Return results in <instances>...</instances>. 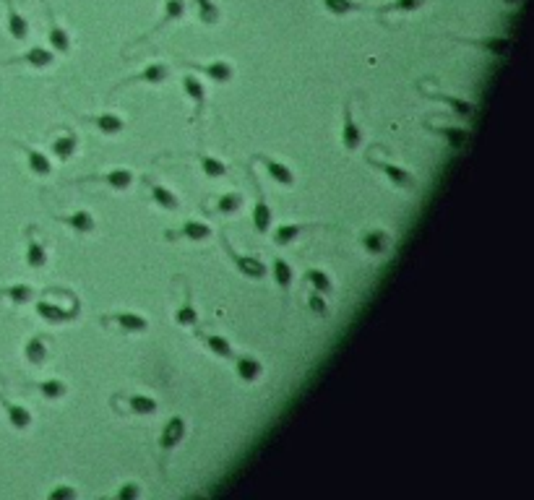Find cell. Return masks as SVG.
Returning a JSON list of instances; mask_svg holds the SVG:
<instances>
[{
    "label": "cell",
    "mask_w": 534,
    "mask_h": 500,
    "mask_svg": "<svg viewBox=\"0 0 534 500\" xmlns=\"http://www.w3.org/2000/svg\"><path fill=\"white\" fill-rule=\"evenodd\" d=\"M219 242H222V250L227 253V258L232 261V266L237 268V274H242L245 279H253V282H261V279L268 274V268H266V263H263V261L256 258V256H245V253H237V250L232 248V242L227 240L225 232L219 234Z\"/></svg>",
    "instance_id": "cell-1"
},
{
    "label": "cell",
    "mask_w": 534,
    "mask_h": 500,
    "mask_svg": "<svg viewBox=\"0 0 534 500\" xmlns=\"http://www.w3.org/2000/svg\"><path fill=\"white\" fill-rule=\"evenodd\" d=\"M367 165L376 167L381 175L388 177L396 188H401V191H415V188H417V177L412 175L407 167L393 165V162H388V159L381 157L378 151H370V154H367Z\"/></svg>",
    "instance_id": "cell-2"
},
{
    "label": "cell",
    "mask_w": 534,
    "mask_h": 500,
    "mask_svg": "<svg viewBox=\"0 0 534 500\" xmlns=\"http://www.w3.org/2000/svg\"><path fill=\"white\" fill-rule=\"evenodd\" d=\"M34 313L42 318V321H47V323L58 326V323H68V321H76V318L81 316V305H78V302H71L66 308V305L44 297V300L34 302Z\"/></svg>",
    "instance_id": "cell-3"
},
{
    "label": "cell",
    "mask_w": 534,
    "mask_h": 500,
    "mask_svg": "<svg viewBox=\"0 0 534 500\" xmlns=\"http://www.w3.org/2000/svg\"><path fill=\"white\" fill-rule=\"evenodd\" d=\"M76 183H97V185L109 188V191H128V188H134V183H136V172L134 169H128V167H112V169H107V172L78 177Z\"/></svg>",
    "instance_id": "cell-4"
},
{
    "label": "cell",
    "mask_w": 534,
    "mask_h": 500,
    "mask_svg": "<svg viewBox=\"0 0 534 500\" xmlns=\"http://www.w3.org/2000/svg\"><path fill=\"white\" fill-rule=\"evenodd\" d=\"M170 76V66L167 63H146V66L138 71V73L134 76H126V78H120V81L115 83V89L112 92H117V89H126V86H131V83H146V86H159V83H165Z\"/></svg>",
    "instance_id": "cell-5"
},
{
    "label": "cell",
    "mask_w": 534,
    "mask_h": 500,
    "mask_svg": "<svg viewBox=\"0 0 534 500\" xmlns=\"http://www.w3.org/2000/svg\"><path fill=\"white\" fill-rule=\"evenodd\" d=\"M185 68H191L201 78H209L211 83H230L235 78V68L227 60H211V63H196V60H183Z\"/></svg>",
    "instance_id": "cell-6"
},
{
    "label": "cell",
    "mask_w": 534,
    "mask_h": 500,
    "mask_svg": "<svg viewBox=\"0 0 534 500\" xmlns=\"http://www.w3.org/2000/svg\"><path fill=\"white\" fill-rule=\"evenodd\" d=\"M253 162L263 165L268 180H271L274 185H279V188H295V183H297V177H295L292 167L284 165V162H279V159L268 157V154H256V157H253Z\"/></svg>",
    "instance_id": "cell-7"
},
{
    "label": "cell",
    "mask_w": 534,
    "mask_h": 500,
    "mask_svg": "<svg viewBox=\"0 0 534 500\" xmlns=\"http://www.w3.org/2000/svg\"><path fill=\"white\" fill-rule=\"evenodd\" d=\"M105 326H115L117 331L123 333H146L149 331V321L141 316V313H134V310H117V313H109V316L102 318Z\"/></svg>",
    "instance_id": "cell-8"
},
{
    "label": "cell",
    "mask_w": 534,
    "mask_h": 500,
    "mask_svg": "<svg viewBox=\"0 0 534 500\" xmlns=\"http://www.w3.org/2000/svg\"><path fill=\"white\" fill-rule=\"evenodd\" d=\"M185 433H188V425H185L183 417L180 415L170 417L167 422H165V427H162V433H159V451H162V456L167 458L183 443Z\"/></svg>",
    "instance_id": "cell-9"
},
{
    "label": "cell",
    "mask_w": 534,
    "mask_h": 500,
    "mask_svg": "<svg viewBox=\"0 0 534 500\" xmlns=\"http://www.w3.org/2000/svg\"><path fill=\"white\" fill-rule=\"evenodd\" d=\"M310 230H328V225H321V222H292V225H279L276 230H268V232H271L274 245L287 248V245H292L300 234L310 232Z\"/></svg>",
    "instance_id": "cell-10"
},
{
    "label": "cell",
    "mask_w": 534,
    "mask_h": 500,
    "mask_svg": "<svg viewBox=\"0 0 534 500\" xmlns=\"http://www.w3.org/2000/svg\"><path fill=\"white\" fill-rule=\"evenodd\" d=\"M248 175H251L253 188H256V206H253V217H251L253 230H256L259 234H266L268 230H271V208H268V201H266V196H263V188H261L256 172L248 169Z\"/></svg>",
    "instance_id": "cell-11"
},
{
    "label": "cell",
    "mask_w": 534,
    "mask_h": 500,
    "mask_svg": "<svg viewBox=\"0 0 534 500\" xmlns=\"http://www.w3.org/2000/svg\"><path fill=\"white\" fill-rule=\"evenodd\" d=\"M55 222L68 227V230L76 234H92L94 230H97V219H94V214L86 211V208H76L71 214H58Z\"/></svg>",
    "instance_id": "cell-12"
},
{
    "label": "cell",
    "mask_w": 534,
    "mask_h": 500,
    "mask_svg": "<svg viewBox=\"0 0 534 500\" xmlns=\"http://www.w3.org/2000/svg\"><path fill=\"white\" fill-rule=\"evenodd\" d=\"M365 141L362 136V128L355 120V112H352V102L344 105V120H342V146L344 151H357Z\"/></svg>",
    "instance_id": "cell-13"
},
{
    "label": "cell",
    "mask_w": 534,
    "mask_h": 500,
    "mask_svg": "<svg viewBox=\"0 0 534 500\" xmlns=\"http://www.w3.org/2000/svg\"><path fill=\"white\" fill-rule=\"evenodd\" d=\"M44 11H47V21H50V29H47V42H50V50L55 52V55H68L71 52V47H73V40H71V34L66 32V26H60L58 21H55V16H52V8L44 3Z\"/></svg>",
    "instance_id": "cell-14"
},
{
    "label": "cell",
    "mask_w": 534,
    "mask_h": 500,
    "mask_svg": "<svg viewBox=\"0 0 534 500\" xmlns=\"http://www.w3.org/2000/svg\"><path fill=\"white\" fill-rule=\"evenodd\" d=\"M211 237V227L201 219H185L183 225L177 227L175 232H167V240H191V242H201Z\"/></svg>",
    "instance_id": "cell-15"
},
{
    "label": "cell",
    "mask_w": 534,
    "mask_h": 500,
    "mask_svg": "<svg viewBox=\"0 0 534 500\" xmlns=\"http://www.w3.org/2000/svg\"><path fill=\"white\" fill-rule=\"evenodd\" d=\"M235 373L240 378L242 383H256L261 375H263V362L253 355H235Z\"/></svg>",
    "instance_id": "cell-16"
},
{
    "label": "cell",
    "mask_w": 534,
    "mask_h": 500,
    "mask_svg": "<svg viewBox=\"0 0 534 500\" xmlns=\"http://www.w3.org/2000/svg\"><path fill=\"white\" fill-rule=\"evenodd\" d=\"M180 328H198V310H196V297L193 290L185 284V294H183V305H177L175 316H172Z\"/></svg>",
    "instance_id": "cell-17"
},
{
    "label": "cell",
    "mask_w": 534,
    "mask_h": 500,
    "mask_svg": "<svg viewBox=\"0 0 534 500\" xmlns=\"http://www.w3.org/2000/svg\"><path fill=\"white\" fill-rule=\"evenodd\" d=\"M13 63H21V66H29V68H50L52 63H55V52H52L50 47L37 44V47H29L24 55H16V58L8 60V66H13Z\"/></svg>",
    "instance_id": "cell-18"
},
{
    "label": "cell",
    "mask_w": 534,
    "mask_h": 500,
    "mask_svg": "<svg viewBox=\"0 0 534 500\" xmlns=\"http://www.w3.org/2000/svg\"><path fill=\"white\" fill-rule=\"evenodd\" d=\"M196 336H198L201 342H203V347H206V350H209L214 357L230 359V362H232L235 347L230 344V339H227V336H222V333H203L201 328H196Z\"/></svg>",
    "instance_id": "cell-19"
},
{
    "label": "cell",
    "mask_w": 534,
    "mask_h": 500,
    "mask_svg": "<svg viewBox=\"0 0 534 500\" xmlns=\"http://www.w3.org/2000/svg\"><path fill=\"white\" fill-rule=\"evenodd\" d=\"M459 42H464L469 47H477V50L490 52L495 58H503V55H509L511 50L509 37H469V40H459Z\"/></svg>",
    "instance_id": "cell-20"
},
{
    "label": "cell",
    "mask_w": 534,
    "mask_h": 500,
    "mask_svg": "<svg viewBox=\"0 0 534 500\" xmlns=\"http://www.w3.org/2000/svg\"><path fill=\"white\" fill-rule=\"evenodd\" d=\"M185 16V0H165V13H162V21H159L157 26H151L149 32L141 34L138 40H136V44H141V42H146L149 37H154V34L159 32V29H165L167 24H172V21H180V18Z\"/></svg>",
    "instance_id": "cell-21"
},
{
    "label": "cell",
    "mask_w": 534,
    "mask_h": 500,
    "mask_svg": "<svg viewBox=\"0 0 534 500\" xmlns=\"http://www.w3.org/2000/svg\"><path fill=\"white\" fill-rule=\"evenodd\" d=\"M180 83H183L185 97L196 105V115H201L203 107H206V86H203V81H201V76L198 73H185L183 78H180Z\"/></svg>",
    "instance_id": "cell-22"
},
{
    "label": "cell",
    "mask_w": 534,
    "mask_h": 500,
    "mask_svg": "<svg viewBox=\"0 0 534 500\" xmlns=\"http://www.w3.org/2000/svg\"><path fill=\"white\" fill-rule=\"evenodd\" d=\"M84 120L92 123L94 128L105 136H117V133H123V128H126V120L117 115V112H100V115L84 117Z\"/></svg>",
    "instance_id": "cell-23"
},
{
    "label": "cell",
    "mask_w": 534,
    "mask_h": 500,
    "mask_svg": "<svg viewBox=\"0 0 534 500\" xmlns=\"http://www.w3.org/2000/svg\"><path fill=\"white\" fill-rule=\"evenodd\" d=\"M362 248H365V253H370V256H384V253H388V248H391V234L386 232V230H381V227L367 230V232L362 234Z\"/></svg>",
    "instance_id": "cell-24"
},
{
    "label": "cell",
    "mask_w": 534,
    "mask_h": 500,
    "mask_svg": "<svg viewBox=\"0 0 534 500\" xmlns=\"http://www.w3.org/2000/svg\"><path fill=\"white\" fill-rule=\"evenodd\" d=\"M433 133L443 136L446 138V143L449 146H453V149H461V146H467V141L472 138V133H469V128H464V125H427Z\"/></svg>",
    "instance_id": "cell-25"
},
{
    "label": "cell",
    "mask_w": 534,
    "mask_h": 500,
    "mask_svg": "<svg viewBox=\"0 0 534 500\" xmlns=\"http://www.w3.org/2000/svg\"><path fill=\"white\" fill-rule=\"evenodd\" d=\"M16 146H21V151L26 154L29 169H32L34 175H40V177L52 175V159L47 157L44 151H37V149H32V146H26V143H21V141H16Z\"/></svg>",
    "instance_id": "cell-26"
},
{
    "label": "cell",
    "mask_w": 534,
    "mask_h": 500,
    "mask_svg": "<svg viewBox=\"0 0 534 500\" xmlns=\"http://www.w3.org/2000/svg\"><path fill=\"white\" fill-rule=\"evenodd\" d=\"M0 404H3V409H6V417H8V422L16 427V430H29V427H32L34 415L24 407V404H13V401L3 399V396H0Z\"/></svg>",
    "instance_id": "cell-27"
},
{
    "label": "cell",
    "mask_w": 534,
    "mask_h": 500,
    "mask_svg": "<svg viewBox=\"0 0 534 500\" xmlns=\"http://www.w3.org/2000/svg\"><path fill=\"white\" fill-rule=\"evenodd\" d=\"M427 97L435 102H443V105L449 109H453L461 120H469V117L475 115V105L469 100H464V97H453V94H443V92H433V94L427 92Z\"/></svg>",
    "instance_id": "cell-28"
},
{
    "label": "cell",
    "mask_w": 534,
    "mask_h": 500,
    "mask_svg": "<svg viewBox=\"0 0 534 500\" xmlns=\"http://www.w3.org/2000/svg\"><path fill=\"white\" fill-rule=\"evenodd\" d=\"M149 196L151 201H154L159 208H165V211H177V208L183 206V203H180V196L172 193L167 185H162V183H149Z\"/></svg>",
    "instance_id": "cell-29"
},
{
    "label": "cell",
    "mask_w": 534,
    "mask_h": 500,
    "mask_svg": "<svg viewBox=\"0 0 534 500\" xmlns=\"http://www.w3.org/2000/svg\"><path fill=\"white\" fill-rule=\"evenodd\" d=\"M50 355V347H47V339L42 333H34L32 339H26L24 344V357L29 365H42L44 359Z\"/></svg>",
    "instance_id": "cell-30"
},
{
    "label": "cell",
    "mask_w": 534,
    "mask_h": 500,
    "mask_svg": "<svg viewBox=\"0 0 534 500\" xmlns=\"http://www.w3.org/2000/svg\"><path fill=\"white\" fill-rule=\"evenodd\" d=\"M50 151H52V157L60 159V162L73 159L76 151H78V136H76L73 131H68V133L58 136V138L50 143Z\"/></svg>",
    "instance_id": "cell-31"
},
{
    "label": "cell",
    "mask_w": 534,
    "mask_h": 500,
    "mask_svg": "<svg viewBox=\"0 0 534 500\" xmlns=\"http://www.w3.org/2000/svg\"><path fill=\"white\" fill-rule=\"evenodd\" d=\"M32 388L47 401H60L68 393V383L66 381H60V378H44V381H37V383H32Z\"/></svg>",
    "instance_id": "cell-32"
},
{
    "label": "cell",
    "mask_w": 534,
    "mask_h": 500,
    "mask_svg": "<svg viewBox=\"0 0 534 500\" xmlns=\"http://www.w3.org/2000/svg\"><path fill=\"white\" fill-rule=\"evenodd\" d=\"M128 412L136 417H151L159 412V401L149 393H131L128 396Z\"/></svg>",
    "instance_id": "cell-33"
},
{
    "label": "cell",
    "mask_w": 534,
    "mask_h": 500,
    "mask_svg": "<svg viewBox=\"0 0 534 500\" xmlns=\"http://www.w3.org/2000/svg\"><path fill=\"white\" fill-rule=\"evenodd\" d=\"M245 206V196L237 191H230V193H222V196H217V201H214V208L211 211H217V214H222V217H232V214H237L240 208Z\"/></svg>",
    "instance_id": "cell-34"
},
{
    "label": "cell",
    "mask_w": 534,
    "mask_h": 500,
    "mask_svg": "<svg viewBox=\"0 0 534 500\" xmlns=\"http://www.w3.org/2000/svg\"><path fill=\"white\" fill-rule=\"evenodd\" d=\"M324 8L331 13V16H350V13H362V11H373L367 3H360V0H321Z\"/></svg>",
    "instance_id": "cell-35"
},
{
    "label": "cell",
    "mask_w": 534,
    "mask_h": 500,
    "mask_svg": "<svg viewBox=\"0 0 534 500\" xmlns=\"http://www.w3.org/2000/svg\"><path fill=\"white\" fill-rule=\"evenodd\" d=\"M302 282L308 284L310 292H321V294H331L334 292V282H331V276L326 274L324 268H308L305 276H302Z\"/></svg>",
    "instance_id": "cell-36"
},
{
    "label": "cell",
    "mask_w": 534,
    "mask_h": 500,
    "mask_svg": "<svg viewBox=\"0 0 534 500\" xmlns=\"http://www.w3.org/2000/svg\"><path fill=\"white\" fill-rule=\"evenodd\" d=\"M271 276H274V282L279 290L290 292V287H292V282H295V271L282 256H276V258L271 261Z\"/></svg>",
    "instance_id": "cell-37"
},
{
    "label": "cell",
    "mask_w": 534,
    "mask_h": 500,
    "mask_svg": "<svg viewBox=\"0 0 534 500\" xmlns=\"http://www.w3.org/2000/svg\"><path fill=\"white\" fill-rule=\"evenodd\" d=\"M8 34L16 42L29 40V21L13 8V0H8Z\"/></svg>",
    "instance_id": "cell-38"
},
{
    "label": "cell",
    "mask_w": 534,
    "mask_h": 500,
    "mask_svg": "<svg viewBox=\"0 0 534 500\" xmlns=\"http://www.w3.org/2000/svg\"><path fill=\"white\" fill-rule=\"evenodd\" d=\"M427 0H391V3H384L373 8V13L384 16V13H415L417 8H422Z\"/></svg>",
    "instance_id": "cell-39"
},
{
    "label": "cell",
    "mask_w": 534,
    "mask_h": 500,
    "mask_svg": "<svg viewBox=\"0 0 534 500\" xmlns=\"http://www.w3.org/2000/svg\"><path fill=\"white\" fill-rule=\"evenodd\" d=\"M47 261H50V256H47V248H44L42 242L34 240V237H29V245H26V266L37 271V268L47 266Z\"/></svg>",
    "instance_id": "cell-40"
},
{
    "label": "cell",
    "mask_w": 534,
    "mask_h": 500,
    "mask_svg": "<svg viewBox=\"0 0 534 500\" xmlns=\"http://www.w3.org/2000/svg\"><path fill=\"white\" fill-rule=\"evenodd\" d=\"M196 159H198L201 165V172L209 177V180H217V177H225L227 175V165L222 162V159L211 157V154H196Z\"/></svg>",
    "instance_id": "cell-41"
},
{
    "label": "cell",
    "mask_w": 534,
    "mask_h": 500,
    "mask_svg": "<svg viewBox=\"0 0 534 500\" xmlns=\"http://www.w3.org/2000/svg\"><path fill=\"white\" fill-rule=\"evenodd\" d=\"M196 6V13H198V21L206 26H214L222 18V8H219L214 0H193Z\"/></svg>",
    "instance_id": "cell-42"
},
{
    "label": "cell",
    "mask_w": 534,
    "mask_h": 500,
    "mask_svg": "<svg viewBox=\"0 0 534 500\" xmlns=\"http://www.w3.org/2000/svg\"><path fill=\"white\" fill-rule=\"evenodd\" d=\"M3 297H8L11 302H16V305H26V302L34 300V287L32 284H13V287H6V290L0 292Z\"/></svg>",
    "instance_id": "cell-43"
},
{
    "label": "cell",
    "mask_w": 534,
    "mask_h": 500,
    "mask_svg": "<svg viewBox=\"0 0 534 500\" xmlns=\"http://www.w3.org/2000/svg\"><path fill=\"white\" fill-rule=\"evenodd\" d=\"M308 310L310 313H316L318 318H328L331 313H328V302H326V294H321V292H310L308 294Z\"/></svg>",
    "instance_id": "cell-44"
},
{
    "label": "cell",
    "mask_w": 534,
    "mask_h": 500,
    "mask_svg": "<svg viewBox=\"0 0 534 500\" xmlns=\"http://www.w3.org/2000/svg\"><path fill=\"white\" fill-rule=\"evenodd\" d=\"M76 498H78V490H76L73 484H58V487H52L47 492V500H76Z\"/></svg>",
    "instance_id": "cell-45"
},
{
    "label": "cell",
    "mask_w": 534,
    "mask_h": 500,
    "mask_svg": "<svg viewBox=\"0 0 534 500\" xmlns=\"http://www.w3.org/2000/svg\"><path fill=\"white\" fill-rule=\"evenodd\" d=\"M138 495H141V484L138 482H123L115 492L117 500H136Z\"/></svg>",
    "instance_id": "cell-46"
},
{
    "label": "cell",
    "mask_w": 534,
    "mask_h": 500,
    "mask_svg": "<svg viewBox=\"0 0 534 500\" xmlns=\"http://www.w3.org/2000/svg\"><path fill=\"white\" fill-rule=\"evenodd\" d=\"M506 3H518V0H506Z\"/></svg>",
    "instance_id": "cell-47"
}]
</instances>
